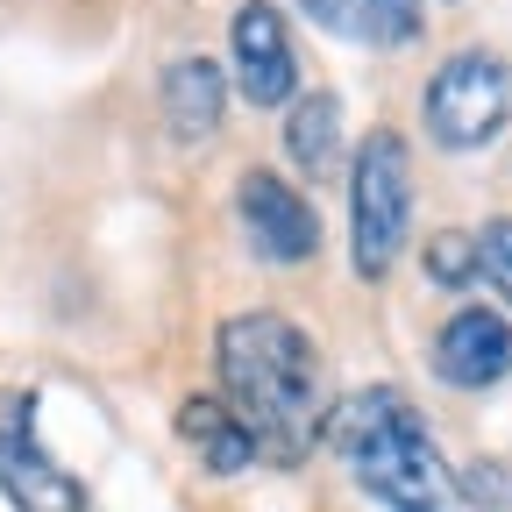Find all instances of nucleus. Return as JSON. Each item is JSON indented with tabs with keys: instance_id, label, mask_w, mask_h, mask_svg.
<instances>
[{
	"instance_id": "11",
	"label": "nucleus",
	"mask_w": 512,
	"mask_h": 512,
	"mask_svg": "<svg viewBox=\"0 0 512 512\" xmlns=\"http://www.w3.org/2000/svg\"><path fill=\"white\" fill-rule=\"evenodd\" d=\"M349 128H342V100L328 86H306L292 107H285V157L306 171V178H328L349 164Z\"/></svg>"
},
{
	"instance_id": "4",
	"label": "nucleus",
	"mask_w": 512,
	"mask_h": 512,
	"mask_svg": "<svg viewBox=\"0 0 512 512\" xmlns=\"http://www.w3.org/2000/svg\"><path fill=\"white\" fill-rule=\"evenodd\" d=\"M420 128L434 150H456V157L491 150L512 128V64L484 43L448 50L420 86Z\"/></svg>"
},
{
	"instance_id": "8",
	"label": "nucleus",
	"mask_w": 512,
	"mask_h": 512,
	"mask_svg": "<svg viewBox=\"0 0 512 512\" xmlns=\"http://www.w3.org/2000/svg\"><path fill=\"white\" fill-rule=\"evenodd\" d=\"M434 377L456 392H491L512 377V320L498 306H456L434 328Z\"/></svg>"
},
{
	"instance_id": "6",
	"label": "nucleus",
	"mask_w": 512,
	"mask_h": 512,
	"mask_svg": "<svg viewBox=\"0 0 512 512\" xmlns=\"http://www.w3.org/2000/svg\"><path fill=\"white\" fill-rule=\"evenodd\" d=\"M235 228L278 271H299V264L320 256V214H313V200L285 171H271V164H249L235 178Z\"/></svg>"
},
{
	"instance_id": "2",
	"label": "nucleus",
	"mask_w": 512,
	"mask_h": 512,
	"mask_svg": "<svg viewBox=\"0 0 512 512\" xmlns=\"http://www.w3.org/2000/svg\"><path fill=\"white\" fill-rule=\"evenodd\" d=\"M328 448L356 491L384 512H463L456 463L441 456L427 413L399 384H356L328 413Z\"/></svg>"
},
{
	"instance_id": "10",
	"label": "nucleus",
	"mask_w": 512,
	"mask_h": 512,
	"mask_svg": "<svg viewBox=\"0 0 512 512\" xmlns=\"http://www.w3.org/2000/svg\"><path fill=\"white\" fill-rule=\"evenodd\" d=\"M228 72L214 57H178L164 86H157V107H164V128H171V143H207L221 114H228Z\"/></svg>"
},
{
	"instance_id": "12",
	"label": "nucleus",
	"mask_w": 512,
	"mask_h": 512,
	"mask_svg": "<svg viewBox=\"0 0 512 512\" xmlns=\"http://www.w3.org/2000/svg\"><path fill=\"white\" fill-rule=\"evenodd\" d=\"M178 441L200 456L207 477H242V470H256V441L242 434V420H235L214 392L178 399Z\"/></svg>"
},
{
	"instance_id": "15",
	"label": "nucleus",
	"mask_w": 512,
	"mask_h": 512,
	"mask_svg": "<svg viewBox=\"0 0 512 512\" xmlns=\"http://www.w3.org/2000/svg\"><path fill=\"white\" fill-rule=\"evenodd\" d=\"M456 491H463V505H477V512H512V470H505V463H470V470H456Z\"/></svg>"
},
{
	"instance_id": "9",
	"label": "nucleus",
	"mask_w": 512,
	"mask_h": 512,
	"mask_svg": "<svg viewBox=\"0 0 512 512\" xmlns=\"http://www.w3.org/2000/svg\"><path fill=\"white\" fill-rule=\"evenodd\" d=\"M292 8L363 50H413L427 36V0H292Z\"/></svg>"
},
{
	"instance_id": "13",
	"label": "nucleus",
	"mask_w": 512,
	"mask_h": 512,
	"mask_svg": "<svg viewBox=\"0 0 512 512\" xmlns=\"http://www.w3.org/2000/svg\"><path fill=\"white\" fill-rule=\"evenodd\" d=\"M420 271H427V285H441V292H470V285H477V228H441V235H427Z\"/></svg>"
},
{
	"instance_id": "1",
	"label": "nucleus",
	"mask_w": 512,
	"mask_h": 512,
	"mask_svg": "<svg viewBox=\"0 0 512 512\" xmlns=\"http://www.w3.org/2000/svg\"><path fill=\"white\" fill-rule=\"evenodd\" d=\"M214 399L242 420L256 463L271 470H299L313 463V448H328V356L278 306H242L214 328Z\"/></svg>"
},
{
	"instance_id": "3",
	"label": "nucleus",
	"mask_w": 512,
	"mask_h": 512,
	"mask_svg": "<svg viewBox=\"0 0 512 512\" xmlns=\"http://www.w3.org/2000/svg\"><path fill=\"white\" fill-rule=\"evenodd\" d=\"M413 235V150L392 121H377L349 150V264L363 285H384Z\"/></svg>"
},
{
	"instance_id": "14",
	"label": "nucleus",
	"mask_w": 512,
	"mask_h": 512,
	"mask_svg": "<svg viewBox=\"0 0 512 512\" xmlns=\"http://www.w3.org/2000/svg\"><path fill=\"white\" fill-rule=\"evenodd\" d=\"M477 278L498 292V306H512V214H491L477 228Z\"/></svg>"
},
{
	"instance_id": "5",
	"label": "nucleus",
	"mask_w": 512,
	"mask_h": 512,
	"mask_svg": "<svg viewBox=\"0 0 512 512\" xmlns=\"http://www.w3.org/2000/svg\"><path fill=\"white\" fill-rule=\"evenodd\" d=\"M0 498L15 512H93L86 484L43 448L29 384H8V392H0Z\"/></svg>"
},
{
	"instance_id": "7",
	"label": "nucleus",
	"mask_w": 512,
	"mask_h": 512,
	"mask_svg": "<svg viewBox=\"0 0 512 512\" xmlns=\"http://www.w3.org/2000/svg\"><path fill=\"white\" fill-rule=\"evenodd\" d=\"M228 50H235V93L249 107H292L299 86V43L278 0H242L228 22Z\"/></svg>"
}]
</instances>
